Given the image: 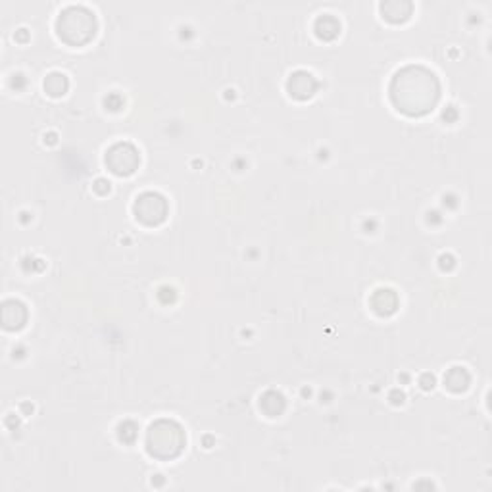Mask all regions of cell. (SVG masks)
Segmentation results:
<instances>
[{
    "mask_svg": "<svg viewBox=\"0 0 492 492\" xmlns=\"http://www.w3.org/2000/svg\"><path fill=\"white\" fill-rule=\"evenodd\" d=\"M389 94L392 104L408 116H423L438 103L440 83L437 75L423 65H406L390 81Z\"/></svg>",
    "mask_w": 492,
    "mask_h": 492,
    "instance_id": "1",
    "label": "cell"
},
{
    "mask_svg": "<svg viewBox=\"0 0 492 492\" xmlns=\"http://www.w3.org/2000/svg\"><path fill=\"white\" fill-rule=\"evenodd\" d=\"M56 31L58 37L72 47H81L89 43L96 33V18L89 8L85 6H65L56 19Z\"/></svg>",
    "mask_w": 492,
    "mask_h": 492,
    "instance_id": "2",
    "label": "cell"
},
{
    "mask_svg": "<svg viewBox=\"0 0 492 492\" xmlns=\"http://www.w3.org/2000/svg\"><path fill=\"white\" fill-rule=\"evenodd\" d=\"M185 442V431L171 419H158L156 423L150 425L147 433V448L150 456L158 460H171L179 456Z\"/></svg>",
    "mask_w": 492,
    "mask_h": 492,
    "instance_id": "3",
    "label": "cell"
},
{
    "mask_svg": "<svg viewBox=\"0 0 492 492\" xmlns=\"http://www.w3.org/2000/svg\"><path fill=\"white\" fill-rule=\"evenodd\" d=\"M140 164L139 150L131 142H116L106 152V166L116 175H131Z\"/></svg>",
    "mask_w": 492,
    "mask_h": 492,
    "instance_id": "4",
    "label": "cell"
},
{
    "mask_svg": "<svg viewBox=\"0 0 492 492\" xmlns=\"http://www.w3.org/2000/svg\"><path fill=\"white\" fill-rule=\"evenodd\" d=\"M133 212L137 220L145 225H158L166 220L167 215V200L160 193H142L135 200Z\"/></svg>",
    "mask_w": 492,
    "mask_h": 492,
    "instance_id": "5",
    "label": "cell"
},
{
    "mask_svg": "<svg viewBox=\"0 0 492 492\" xmlns=\"http://www.w3.org/2000/svg\"><path fill=\"white\" fill-rule=\"evenodd\" d=\"M287 89H288V93L292 94L295 98L304 100V98H310L312 94L316 93L317 81H316V77H314V75L300 69V72H297V74L290 75V79H288V83H287Z\"/></svg>",
    "mask_w": 492,
    "mask_h": 492,
    "instance_id": "6",
    "label": "cell"
},
{
    "mask_svg": "<svg viewBox=\"0 0 492 492\" xmlns=\"http://www.w3.org/2000/svg\"><path fill=\"white\" fill-rule=\"evenodd\" d=\"M28 319V310L19 300H8L2 306V323L6 329H19Z\"/></svg>",
    "mask_w": 492,
    "mask_h": 492,
    "instance_id": "7",
    "label": "cell"
},
{
    "mask_svg": "<svg viewBox=\"0 0 492 492\" xmlns=\"http://www.w3.org/2000/svg\"><path fill=\"white\" fill-rule=\"evenodd\" d=\"M398 306V298L390 288H379L372 297V308L379 316H390Z\"/></svg>",
    "mask_w": 492,
    "mask_h": 492,
    "instance_id": "8",
    "label": "cell"
},
{
    "mask_svg": "<svg viewBox=\"0 0 492 492\" xmlns=\"http://www.w3.org/2000/svg\"><path fill=\"white\" fill-rule=\"evenodd\" d=\"M383 16L390 21H402L411 14V4L406 0H389L381 4Z\"/></svg>",
    "mask_w": 492,
    "mask_h": 492,
    "instance_id": "9",
    "label": "cell"
},
{
    "mask_svg": "<svg viewBox=\"0 0 492 492\" xmlns=\"http://www.w3.org/2000/svg\"><path fill=\"white\" fill-rule=\"evenodd\" d=\"M260 408L264 409L270 418H275V416H279V414L283 411V408H285V398H283L281 392L270 390V392H266L260 398Z\"/></svg>",
    "mask_w": 492,
    "mask_h": 492,
    "instance_id": "10",
    "label": "cell"
},
{
    "mask_svg": "<svg viewBox=\"0 0 492 492\" xmlns=\"http://www.w3.org/2000/svg\"><path fill=\"white\" fill-rule=\"evenodd\" d=\"M445 385L452 392H462L469 385V373L465 372L464 367H452L445 375Z\"/></svg>",
    "mask_w": 492,
    "mask_h": 492,
    "instance_id": "11",
    "label": "cell"
},
{
    "mask_svg": "<svg viewBox=\"0 0 492 492\" xmlns=\"http://www.w3.org/2000/svg\"><path fill=\"white\" fill-rule=\"evenodd\" d=\"M314 28H316V33L321 39H333L334 35L339 33L341 23H339L331 14H323V16H319V18L316 19V25H314Z\"/></svg>",
    "mask_w": 492,
    "mask_h": 492,
    "instance_id": "12",
    "label": "cell"
},
{
    "mask_svg": "<svg viewBox=\"0 0 492 492\" xmlns=\"http://www.w3.org/2000/svg\"><path fill=\"white\" fill-rule=\"evenodd\" d=\"M67 77L60 72H52V74L47 75L45 79V91H47L50 96H62V94L67 91Z\"/></svg>",
    "mask_w": 492,
    "mask_h": 492,
    "instance_id": "13",
    "label": "cell"
},
{
    "mask_svg": "<svg viewBox=\"0 0 492 492\" xmlns=\"http://www.w3.org/2000/svg\"><path fill=\"white\" fill-rule=\"evenodd\" d=\"M120 438L123 440V442H133V440L137 438V427H135V423H131V421H125V423H121V425H120Z\"/></svg>",
    "mask_w": 492,
    "mask_h": 492,
    "instance_id": "14",
    "label": "cell"
}]
</instances>
